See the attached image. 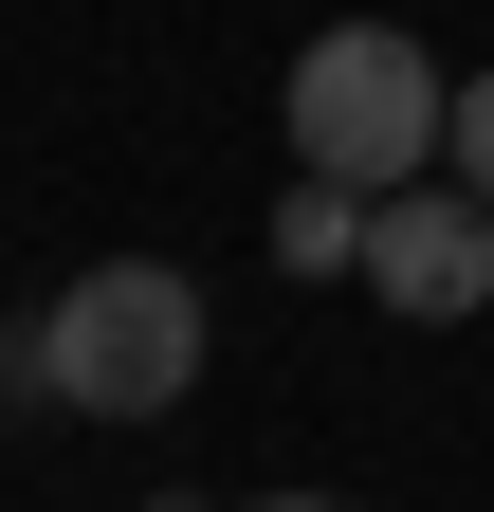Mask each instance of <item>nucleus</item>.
<instances>
[{"instance_id": "obj_2", "label": "nucleus", "mask_w": 494, "mask_h": 512, "mask_svg": "<svg viewBox=\"0 0 494 512\" xmlns=\"http://www.w3.org/2000/svg\"><path fill=\"white\" fill-rule=\"evenodd\" d=\"M183 384H202V293L165 275V256H110L37 311V403H92V421H165Z\"/></svg>"}, {"instance_id": "obj_1", "label": "nucleus", "mask_w": 494, "mask_h": 512, "mask_svg": "<svg viewBox=\"0 0 494 512\" xmlns=\"http://www.w3.org/2000/svg\"><path fill=\"white\" fill-rule=\"evenodd\" d=\"M293 165H330V183H366V202H385V183H440L458 165V74L440 55H421L403 19H330L312 55H293Z\"/></svg>"}, {"instance_id": "obj_5", "label": "nucleus", "mask_w": 494, "mask_h": 512, "mask_svg": "<svg viewBox=\"0 0 494 512\" xmlns=\"http://www.w3.org/2000/svg\"><path fill=\"white\" fill-rule=\"evenodd\" d=\"M458 183L494 202V74H458Z\"/></svg>"}, {"instance_id": "obj_7", "label": "nucleus", "mask_w": 494, "mask_h": 512, "mask_svg": "<svg viewBox=\"0 0 494 512\" xmlns=\"http://www.w3.org/2000/svg\"><path fill=\"white\" fill-rule=\"evenodd\" d=\"M275 512H330V494H275Z\"/></svg>"}, {"instance_id": "obj_4", "label": "nucleus", "mask_w": 494, "mask_h": 512, "mask_svg": "<svg viewBox=\"0 0 494 512\" xmlns=\"http://www.w3.org/2000/svg\"><path fill=\"white\" fill-rule=\"evenodd\" d=\"M275 275H366V183H330V165L275 183Z\"/></svg>"}, {"instance_id": "obj_3", "label": "nucleus", "mask_w": 494, "mask_h": 512, "mask_svg": "<svg viewBox=\"0 0 494 512\" xmlns=\"http://www.w3.org/2000/svg\"><path fill=\"white\" fill-rule=\"evenodd\" d=\"M366 293H385V311H421V330H458V311L494 293V202H476L458 165L366 202Z\"/></svg>"}, {"instance_id": "obj_6", "label": "nucleus", "mask_w": 494, "mask_h": 512, "mask_svg": "<svg viewBox=\"0 0 494 512\" xmlns=\"http://www.w3.org/2000/svg\"><path fill=\"white\" fill-rule=\"evenodd\" d=\"M147 512H202V494H147Z\"/></svg>"}]
</instances>
